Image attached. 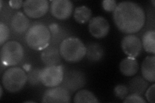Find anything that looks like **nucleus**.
<instances>
[{
  "label": "nucleus",
  "instance_id": "1",
  "mask_svg": "<svg viewBox=\"0 0 155 103\" xmlns=\"http://www.w3.org/2000/svg\"><path fill=\"white\" fill-rule=\"evenodd\" d=\"M113 20L120 31L132 34L143 28L145 23V14L138 4L122 2L117 5L113 12Z\"/></svg>",
  "mask_w": 155,
  "mask_h": 103
},
{
  "label": "nucleus",
  "instance_id": "2",
  "mask_svg": "<svg viewBox=\"0 0 155 103\" xmlns=\"http://www.w3.org/2000/svg\"><path fill=\"white\" fill-rule=\"evenodd\" d=\"M61 57L69 63H78L86 56L87 48L79 38L68 37L63 40L60 46Z\"/></svg>",
  "mask_w": 155,
  "mask_h": 103
},
{
  "label": "nucleus",
  "instance_id": "3",
  "mask_svg": "<svg viewBox=\"0 0 155 103\" xmlns=\"http://www.w3.org/2000/svg\"><path fill=\"white\" fill-rule=\"evenodd\" d=\"M51 31L47 26L37 23L28 28L25 40L27 45L35 50L40 51L47 48L51 40Z\"/></svg>",
  "mask_w": 155,
  "mask_h": 103
},
{
  "label": "nucleus",
  "instance_id": "4",
  "mask_svg": "<svg viewBox=\"0 0 155 103\" xmlns=\"http://www.w3.org/2000/svg\"><path fill=\"white\" fill-rule=\"evenodd\" d=\"M27 82V76L22 68L13 67L4 72L2 77V85L11 93L21 90Z\"/></svg>",
  "mask_w": 155,
  "mask_h": 103
},
{
  "label": "nucleus",
  "instance_id": "5",
  "mask_svg": "<svg viewBox=\"0 0 155 103\" xmlns=\"http://www.w3.org/2000/svg\"><path fill=\"white\" fill-rule=\"evenodd\" d=\"M24 57V50L20 43L16 41L5 43L1 48V61L5 66H16Z\"/></svg>",
  "mask_w": 155,
  "mask_h": 103
},
{
  "label": "nucleus",
  "instance_id": "6",
  "mask_svg": "<svg viewBox=\"0 0 155 103\" xmlns=\"http://www.w3.org/2000/svg\"><path fill=\"white\" fill-rule=\"evenodd\" d=\"M64 68L61 65L45 66L40 72L41 82L48 88L59 86L64 79Z\"/></svg>",
  "mask_w": 155,
  "mask_h": 103
},
{
  "label": "nucleus",
  "instance_id": "7",
  "mask_svg": "<svg viewBox=\"0 0 155 103\" xmlns=\"http://www.w3.org/2000/svg\"><path fill=\"white\" fill-rule=\"evenodd\" d=\"M85 82V77L83 72L71 70L64 72V79L61 85L70 93H72L84 87Z\"/></svg>",
  "mask_w": 155,
  "mask_h": 103
},
{
  "label": "nucleus",
  "instance_id": "8",
  "mask_svg": "<svg viewBox=\"0 0 155 103\" xmlns=\"http://www.w3.org/2000/svg\"><path fill=\"white\" fill-rule=\"evenodd\" d=\"M23 11L29 18L37 19L44 16L49 9L47 0H26L23 2Z\"/></svg>",
  "mask_w": 155,
  "mask_h": 103
},
{
  "label": "nucleus",
  "instance_id": "9",
  "mask_svg": "<svg viewBox=\"0 0 155 103\" xmlns=\"http://www.w3.org/2000/svg\"><path fill=\"white\" fill-rule=\"evenodd\" d=\"M71 93L62 86H56L47 89L43 95L42 102L69 103Z\"/></svg>",
  "mask_w": 155,
  "mask_h": 103
},
{
  "label": "nucleus",
  "instance_id": "10",
  "mask_svg": "<svg viewBox=\"0 0 155 103\" xmlns=\"http://www.w3.org/2000/svg\"><path fill=\"white\" fill-rule=\"evenodd\" d=\"M73 4L69 0H54L51 5V12L53 17L64 20L71 16Z\"/></svg>",
  "mask_w": 155,
  "mask_h": 103
},
{
  "label": "nucleus",
  "instance_id": "11",
  "mask_svg": "<svg viewBox=\"0 0 155 103\" xmlns=\"http://www.w3.org/2000/svg\"><path fill=\"white\" fill-rule=\"evenodd\" d=\"M123 52L128 57L136 58L142 50V41L137 36L129 34L125 36L121 43Z\"/></svg>",
  "mask_w": 155,
  "mask_h": 103
},
{
  "label": "nucleus",
  "instance_id": "12",
  "mask_svg": "<svg viewBox=\"0 0 155 103\" xmlns=\"http://www.w3.org/2000/svg\"><path fill=\"white\" fill-rule=\"evenodd\" d=\"M109 23L104 17H94L89 21V31L91 36L96 39L106 37L109 32Z\"/></svg>",
  "mask_w": 155,
  "mask_h": 103
},
{
  "label": "nucleus",
  "instance_id": "13",
  "mask_svg": "<svg viewBox=\"0 0 155 103\" xmlns=\"http://www.w3.org/2000/svg\"><path fill=\"white\" fill-rule=\"evenodd\" d=\"M41 60L46 66L58 65L61 61L60 50L55 47L48 46L42 50Z\"/></svg>",
  "mask_w": 155,
  "mask_h": 103
},
{
  "label": "nucleus",
  "instance_id": "14",
  "mask_svg": "<svg viewBox=\"0 0 155 103\" xmlns=\"http://www.w3.org/2000/svg\"><path fill=\"white\" fill-rule=\"evenodd\" d=\"M142 74L148 82H154L155 81V56H147L143 60L141 67Z\"/></svg>",
  "mask_w": 155,
  "mask_h": 103
},
{
  "label": "nucleus",
  "instance_id": "15",
  "mask_svg": "<svg viewBox=\"0 0 155 103\" xmlns=\"http://www.w3.org/2000/svg\"><path fill=\"white\" fill-rule=\"evenodd\" d=\"M139 70V65L134 57H127L124 58L120 63V70L125 76H134Z\"/></svg>",
  "mask_w": 155,
  "mask_h": 103
},
{
  "label": "nucleus",
  "instance_id": "16",
  "mask_svg": "<svg viewBox=\"0 0 155 103\" xmlns=\"http://www.w3.org/2000/svg\"><path fill=\"white\" fill-rule=\"evenodd\" d=\"M29 24V19L22 12L16 13L12 18L11 27L12 30L18 34H23L27 31Z\"/></svg>",
  "mask_w": 155,
  "mask_h": 103
},
{
  "label": "nucleus",
  "instance_id": "17",
  "mask_svg": "<svg viewBox=\"0 0 155 103\" xmlns=\"http://www.w3.org/2000/svg\"><path fill=\"white\" fill-rule=\"evenodd\" d=\"M149 86L148 81L145 80L143 77L137 76L130 80L127 85L129 92L133 94L142 95Z\"/></svg>",
  "mask_w": 155,
  "mask_h": 103
},
{
  "label": "nucleus",
  "instance_id": "18",
  "mask_svg": "<svg viewBox=\"0 0 155 103\" xmlns=\"http://www.w3.org/2000/svg\"><path fill=\"white\" fill-rule=\"evenodd\" d=\"M87 48L86 56L89 60L96 62L102 59L104 56L103 48L99 44L92 43L89 44Z\"/></svg>",
  "mask_w": 155,
  "mask_h": 103
},
{
  "label": "nucleus",
  "instance_id": "19",
  "mask_svg": "<svg viewBox=\"0 0 155 103\" xmlns=\"http://www.w3.org/2000/svg\"><path fill=\"white\" fill-rule=\"evenodd\" d=\"M142 47L145 52L149 53H155V31H148L142 37Z\"/></svg>",
  "mask_w": 155,
  "mask_h": 103
},
{
  "label": "nucleus",
  "instance_id": "20",
  "mask_svg": "<svg viewBox=\"0 0 155 103\" xmlns=\"http://www.w3.org/2000/svg\"><path fill=\"white\" fill-rule=\"evenodd\" d=\"M73 16L74 19L78 23L84 24L91 20L92 12L89 7L81 6L76 8Z\"/></svg>",
  "mask_w": 155,
  "mask_h": 103
},
{
  "label": "nucleus",
  "instance_id": "21",
  "mask_svg": "<svg viewBox=\"0 0 155 103\" xmlns=\"http://www.w3.org/2000/svg\"><path fill=\"white\" fill-rule=\"evenodd\" d=\"M74 102L75 103H98L99 101L97 99L93 93L87 90H81L78 92L74 97Z\"/></svg>",
  "mask_w": 155,
  "mask_h": 103
},
{
  "label": "nucleus",
  "instance_id": "22",
  "mask_svg": "<svg viewBox=\"0 0 155 103\" xmlns=\"http://www.w3.org/2000/svg\"><path fill=\"white\" fill-rule=\"evenodd\" d=\"M41 69H33L28 73L27 82L32 86H36L41 82L40 72Z\"/></svg>",
  "mask_w": 155,
  "mask_h": 103
},
{
  "label": "nucleus",
  "instance_id": "23",
  "mask_svg": "<svg viewBox=\"0 0 155 103\" xmlns=\"http://www.w3.org/2000/svg\"><path fill=\"white\" fill-rule=\"evenodd\" d=\"M9 34L10 31L8 27L3 23H0V45L2 47L7 43L6 41L9 37Z\"/></svg>",
  "mask_w": 155,
  "mask_h": 103
},
{
  "label": "nucleus",
  "instance_id": "24",
  "mask_svg": "<svg viewBox=\"0 0 155 103\" xmlns=\"http://www.w3.org/2000/svg\"><path fill=\"white\" fill-rule=\"evenodd\" d=\"M114 93L116 97H117L118 99H124L129 94V90L127 86L119 85L114 88Z\"/></svg>",
  "mask_w": 155,
  "mask_h": 103
},
{
  "label": "nucleus",
  "instance_id": "25",
  "mask_svg": "<svg viewBox=\"0 0 155 103\" xmlns=\"http://www.w3.org/2000/svg\"><path fill=\"white\" fill-rule=\"evenodd\" d=\"M101 5H102L104 11L110 12L114 11L116 6H117V4H116L115 0H104L101 3Z\"/></svg>",
  "mask_w": 155,
  "mask_h": 103
},
{
  "label": "nucleus",
  "instance_id": "26",
  "mask_svg": "<svg viewBox=\"0 0 155 103\" xmlns=\"http://www.w3.org/2000/svg\"><path fill=\"white\" fill-rule=\"evenodd\" d=\"M124 102H125V103H127V102L145 103L146 102V101H145L141 95L131 94L129 95H127L125 98L124 100Z\"/></svg>",
  "mask_w": 155,
  "mask_h": 103
},
{
  "label": "nucleus",
  "instance_id": "27",
  "mask_svg": "<svg viewBox=\"0 0 155 103\" xmlns=\"http://www.w3.org/2000/svg\"><path fill=\"white\" fill-rule=\"evenodd\" d=\"M155 85L153 84L152 86H150L147 90L145 92V97L148 102L151 103H154L155 102V97H154V92H155Z\"/></svg>",
  "mask_w": 155,
  "mask_h": 103
},
{
  "label": "nucleus",
  "instance_id": "28",
  "mask_svg": "<svg viewBox=\"0 0 155 103\" xmlns=\"http://www.w3.org/2000/svg\"><path fill=\"white\" fill-rule=\"evenodd\" d=\"M23 2L21 0H12L10 1L9 5L11 7H12L14 9H19L23 5Z\"/></svg>",
  "mask_w": 155,
  "mask_h": 103
},
{
  "label": "nucleus",
  "instance_id": "29",
  "mask_svg": "<svg viewBox=\"0 0 155 103\" xmlns=\"http://www.w3.org/2000/svg\"><path fill=\"white\" fill-rule=\"evenodd\" d=\"M49 30L50 31L53 33V34H56L57 33L58 31H59V27H58V25L57 24L53 23L52 24H51L49 27Z\"/></svg>",
  "mask_w": 155,
  "mask_h": 103
},
{
  "label": "nucleus",
  "instance_id": "30",
  "mask_svg": "<svg viewBox=\"0 0 155 103\" xmlns=\"http://www.w3.org/2000/svg\"><path fill=\"white\" fill-rule=\"evenodd\" d=\"M0 90H1V93H0V97H2L3 95V88L2 86H0Z\"/></svg>",
  "mask_w": 155,
  "mask_h": 103
},
{
  "label": "nucleus",
  "instance_id": "31",
  "mask_svg": "<svg viewBox=\"0 0 155 103\" xmlns=\"http://www.w3.org/2000/svg\"><path fill=\"white\" fill-rule=\"evenodd\" d=\"M2 7H3V2L0 1V8H1V10L2 9Z\"/></svg>",
  "mask_w": 155,
  "mask_h": 103
},
{
  "label": "nucleus",
  "instance_id": "32",
  "mask_svg": "<svg viewBox=\"0 0 155 103\" xmlns=\"http://www.w3.org/2000/svg\"><path fill=\"white\" fill-rule=\"evenodd\" d=\"M151 3H153V7H154V6H155V4H154V3H155V2L154 1V0H153V1H151Z\"/></svg>",
  "mask_w": 155,
  "mask_h": 103
}]
</instances>
